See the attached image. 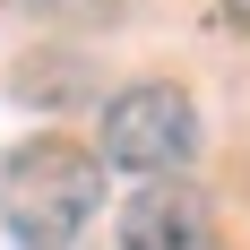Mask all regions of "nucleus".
Returning a JSON list of instances; mask_svg holds the SVG:
<instances>
[{"label": "nucleus", "mask_w": 250, "mask_h": 250, "mask_svg": "<svg viewBox=\"0 0 250 250\" xmlns=\"http://www.w3.org/2000/svg\"><path fill=\"white\" fill-rule=\"evenodd\" d=\"M190 147H199V104H190V86H173V78L121 86V95L104 104V121H95V155L112 173H138V181L181 173Z\"/></svg>", "instance_id": "2"}, {"label": "nucleus", "mask_w": 250, "mask_h": 250, "mask_svg": "<svg viewBox=\"0 0 250 250\" xmlns=\"http://www.w3.org/2000/svg\"><path fill=\"white\" fill-rule=\"evenodd\" d=\"M95 199H104V155L61 138V129L26 138L0 164V225L26 250H69L86 233V216H95Z\"/></svg>", "instance_id": "1"}, {"label": "nucleus", "mask_w": 250, "mask_h": 250, "mask_svg": "<svg viewBox=\"0 0 250 250\" xmlns=\"http://www.w3.org/2000/svg\"><path fill=\"white\" fill-rule=\"evenodd\" d=\"M9 9H61V0H9Z\"/></svg>", "instance_id": "5"}, {"label": "nucleus", "mask_w": 250, "mask_h": 250, "mask_svg": "<svg viewBox=\"0 0 250 250\" xmlns=\"http://www.w3.org/2000/svg\"><path fill=\"white\" fill-rule=\"evenodd\" d=\"M225 18H233V26H242V35H250V0H225Z\"/></svg>", "instance_id": "4"}, {"label": "nucleus", "mask_w": 250, "mask_h": 250, "mask_svg": "<svg viewBox=\"0 0 250 250\" xmlns=\"http://www.w3.org/2000/svg\"><path fill=\"white\" fill-rule=\"evenodd\" d=\"M121 250H216L207 199L190 181H147V190L121 207Z\"/></svg>", "instance_id": "3"}]
</instances>
